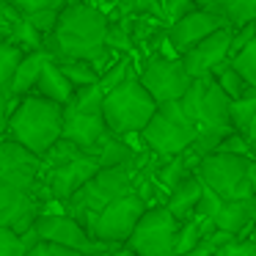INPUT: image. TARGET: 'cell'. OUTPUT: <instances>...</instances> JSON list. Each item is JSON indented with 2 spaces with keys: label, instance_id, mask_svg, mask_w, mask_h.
Listing matches in <instances>:
<instances>
[{
  "label": "cell",
  "instance_id": "34",
  "mask_svg": "<svg viewBox=\"0 0 256 256\" xmlns=\"http://www.w3.org/2000/svg\"><path fill=\"white\" fill-rule=\"evenodd\" d=\"M220 204H223V198L215 193L212 188H201V198H198V204H196V212L193 215L196 218H206V220H212V218L218 215V210H220Z\"/></svg>",
  "mask_w": 256,
  "mask_h": 256
},
{
  "label": "cell",
  "instance_id": "27",
  "mask_svg": "<svg viewBox=\"0 0 256 256\" xmlns=\"http://www.w3.org/2000/svg\"><path fill=\"white\" fill-rule=\"evenodd\" d=\"M25 50L17 44H12V42L0 39V88L8 91V83H12L14 72H17L20 61H22Z\"/></svg>",
  "mask_w": 256,
  "mask_h": 256
},
{
  "label": "cell",
  "instance_id": "43",
  "mask_svg": "<svg viewBox=\"0 0 256 256\" xmlns=\"http://www.w3.org/2000/svg\"><path fill=\"white\" fill-rule=\"evenodd\" d=\"M8 102H12L8 91L0 88V132H3V130H6V124H8Z\"/></svg>",
  "mask_w": 256,
  "mask_h": 256
},
{
  "label": "cell",
  "instance_id": "11",
  "mask_svg": "<svg viewBox=\"0 0 256 256\" xmlns=\"http://www.w3.org/2000/svg\"><path fill=\"white\" fill-rule=\"evenodd\" d=\"M34 228L39 232V240H50V242L66 245V248H74L86 256H100L105 250L116 248L113 242L94 240L83 228V223L72 215H36Z\"/></svg>",
  "mask_w": 256,
  "mask_h": 256
},
{
  "label": "cell",
  "instance_id": "31",
  "mask_svg": "<svg viewBox=\"0 0 256 256\" xmlns=\"http://www.w3.org/2000/svg\"><path fill=\"white\" fill-rule=\"evenodd\" d=\"M201 240V223L198 218H188V220L182 223V226L176 228V240H174V256H184L190 248H193L196 242Z\"/></svg>",
  "mask_w": 256,
  "mask_h": 256
},
{
  "label": "cell",
  "instance_id": "8",
  "mask_svg": "<svg viewBox=\"0 0 256 256\" xmlns=\"http://www.w3.org/2000/svg\"><path fill=\"white\" fill-rule=\"evenodd\" d=\"M196 176L212 188L220 198H245L256 196L248 182V157L232 152H210L196 162Z\"/></svg>",
  "mask_w": 256,
  "mask_h": 256
},
{
  "label": "cell",
  "instance_id": "24",
  "mask_svg": "<svg viewBox=\"0 0 256 256\" xmlns=\"http://www.w3.org/2000/svg\"><path fill=\"white\" fill-rule=\"evenodd\" d=\"M210 78L215 80L218 86H220V91L228 96V100H237V96H242L245 91L250 88L248 80L242 78V72H240V69L234 66L232 61H228V58H226V61H220L215 69H212Z\"/></svg>",
  "mask_w": 256,
  "mask_h": 256
},
{
  "label": "cell",
  "instance_id": "14",
  "mask_svg": "<svg viewBox=\"0 0 256 256\" xmlns=\"http://www.w3.org/2000/svg\"><path fill=\"white\" fill-rule=\"evenodd\" d=\"M232 34L234 25H223V28L212 30L210 36H204L201 42H196L190 50L182 52V66L190 78H210V72L218 66L220 61L228 58L232 50Z\"/></svg>",
  "mask_w": 256,
  "mask_h": 256
},
{
  "label": "cell",
  "instance_id": "4",
  "mask_svg": "<svg viewBox=\"0 0 256 256\" xmlns=\"http://www.w3.org/2000/svg\"><path fill=\"white\" fill-rule=\"evenodd\" d=\"M130 190H132V162L102 166L66 204H72V218H78L83 223V228L88 232L96 212H102L113 198L130 193Z\"/></svg>",
  "mask_w": 256,
  "mask_h": 256
},
{
  "label": "cell",
  "instance_id": "30",
  "mask_svg": "<svg viewBox=\"0 0 256 256\" xmlns=\"http://www.w3.org/2000/svg\"><path fill=\"white\" fill-rule=\"evenodd\" d=\"M232 240H234V234H232V232H223V228H218V226H215L212 232L201 234V240H198V242H196L184 256H215V250L220 248V245L232 242Z\"/></svg>",
  "mask_w": 256,
  "mask_h": 256
},
{
  "label": "cell",
  "instance_id": "26",
  "mask_svg": "<svg viewBox=\"0 0 256 256\" xmlns=\"http://www.w3.org/2000/svg\"><path fill=\"white\" fill-rule=\"evenodd\" d=\"M3 39L12 42V44H17V47H22L25 52L44 47V34H39V30H36L34 25H30L28 20H25V14H22V20H20V22H14V25H12V30H8V34L3 36Z\"/></svg>",
  "mask_w": 256,
  "mask_h": 256
},
{
  "label": "cell",
  "instance_id": "19",
  "mask_svg": "<svg viewBox=\"0 0 256 256\" xmlns=\"http://www.w3.org/2000/svg\"><path fill=\"white\" fill-rule=\"evenodd\" d=\"M201 188H204V182H201L196 174H184V176L171 188V196H168V201H166L168 212H171L176 220L193 218L196 204H198V198H201Z\"/></svg>",
  "mask_w": 256,
  "mask_h": 256
},
{
  "label": "cell",
  "instance_id": "9",
  "mask_svg": "<svg viewBox=\"0 0 256 256\" xmlns=\"http://www.w3.org/2000/svg\"><path fill=\"white\" fill-rule=\"evenodd\" d=\"M176 228L179 220L168 212V206H146L124 245L132 248L138 256H174Z\"/></svg>",
  "mask_w": 256,
  "mask_h": 256
},
{
  "label": "cell",
  "instance_id": "22",
  "mask_svg": "<svg viewBox=\"0 0 256 256\" xmlns=\"http://www.w3.org/2000/svg\"><path fill=\"white\" fill-rule=\"evenodd\" d=\"M88 154L94 157L100 166H122V162H132L135 152L130 149V144L122 138V135L105 132L94 146L88 149Z\"/></svg>",
  "mask_w": 256,
  "mask_h": 256
},
{
  "label": "cell",
  "instance_id": "44",
  "mask_svg": "<svg viewBox=\"0 0 256 256\" xmlns=\"http://www.w3.org/2000/svg\"><path fill=\"white\" fill-rule=\"evenodd\" d=\"M100 256H138L132 248H127V245H116V248H110V250H105V254H100Z\"/></svg>",
  "mask_w": 256,
  "mask_h": 256
},
{
  "label": "cell",
  "instance_id": "29",
  "mask_svg": "<svg viewBox=\"0 0 256 256\" xmlns=\"http://www.w3.org/2000/svg\"><path fill=\"white\" fill-rule=\"evenodd\" d=\"M228 61L242 72V78L248 80V86H254V88H256V34L250 36V39L245 42V44L240 47Z\"/></svg>",
  "mask_w": 256,
  "mask_h": 256
},
{
  "label": "cell",
  "instance_id": "10",
  "mask_svg": "<svg viewBox=\"0 0 256 256\" xmlns=\"http://www.w3.org/2000/svg\"><path fill=\"white\" fill-rule=\"evenodd\" d=\"M146 212V201L140 193L130 190V193L113 198L102 212H96V218L91 220L88 234L94 240H105V242L122 245L124 240L132 234L135 223L140 220V215Z\"/></svg>",
  "mask_w": 256,
  "mask_h": 256
},
{
  "label": "cell",
  "instance_id": "18",
  "mask_svg": "<svg viewBox=\"0 0 256 256\" xmlns=\"http://www.w3.org/2000/svg\"><path fill=\"white\" fill-rule=\"evenodd\" d=\"M218 228L232 232L234 237H242L250 228V223H256V196H245V198H223L218 215L212 218Z\"/></svg>",
  "mask_w": 256,
  "mask_h": 256
},
{
  "label": "cell",
  "instance_id": "45",
  "mask_svg": "<svg viewBox=\"0 0 256 256\" xmlns=\"http://www.w3.org/2000/svg\"><path fill=\"white\" fill-rule=\"evenodd\" d=\"M218 3H220V0H218Z\"/></svg>",
  "mask_w": 256,
  "mask_h": 256
},
{
  "label": "cell",
  "instance_id": "20",
  "mask_svg": "<svg viewBox=\"0 0 256 256\" xmlns=\"http://www.w3.org/2000/svg\"><path fill=\"white\" fill-rule=\"evenodd\" d=\"M50 56L52 52H47L44 47L25 52L22 61H20V66H17V72H14V78H12V83H8V96H12V100H20V96H25L28 91H34L42 66H44V61Z\"/></svg>",
  "mask_w": 256,
  "mask_h": 256
},
{
  "label": "cell",
  "instance_id": "40",
  "mask_svg": "<svg viewBox=\"0 0 256 256\" xmlns=\"http://www.w3.org/2000/svg\"><path fill=\"white\" fill-rule=\"evenodd\" d=\"M22 20V12H20L17 6H14L12 0H0V39L12 30L14 22H20Z\"/></svg>",
  "mask_w": 256,
  "mask_h": 256
},
{
  "label": "cell",
  "instance_id": "2",
  "mask_svg": "<svg viewBox=\"0 0 256 256\" xmlns=\"http://www.w3.org/2000/svg\"><path fill=\"white\" fill-rule=\"evenodd\" d=\"M64 127V105L47 96H20L14 113L8 116L6 132L8 138L20 140L36 154H44L58 138Z\"/></svg>",
  "mask_w": 256,
  "mask_h": 256
},
{
  "label": "cell",
  "instance_id": "33",
  "mask_svg": "<svg viewBox=\"0 0 256 256\" xmlns=\"http://www.w3.org/2000/svg\"><path fill=\"white\" fill-rule=\"evenodd\" d=\"M58 12H61V8H36V12L25 14V20H28L39 34L50 36L52 28H56V22H58Z\"/></svg>",
  "mask_w": 256,
  "mask_h": 256
},
{
  "label": "cell",
  "instance_id": "38",
  "mask_svg": "<svg viewBox=\"0 0 256 256\" xmlns=\"http://www.w3.org/2000/svg\"><path fill=\"white\" fill-rule=\"evenodd\" d=\"M184 174H190V171H188V162H184L182 154H176V160H171V162H168V166L160 171V182L166 184L168 190H171L174 184H176L179 179L184 176Z\"/></svg>",
  "mask_w": 256,
  "mask_h": 256
},
{
  "label": "cell",
  "instance_id": "28",
  "mask_svg": "<svg viewBox=\"0 0 256 256\" xmlns=\"http://www.w3.org/2000/svg\"><path fill=\"white\" fill-rule=\"evenodd\" d=\"M220 8L228 25H234V28L256 22V0H220Z\"/></svg>",
  "mask_w": 256,
  "mask_h": 256
},
{
  "label": "cell",
  "instance_id": "37",
  "mask_svg": "<svg viewBox=\"0 0 256 256\" xmlns=\"http://www.w3.org/2000/svg\"><path fill=\"white\" fill-rule=\"evenodd\" d=\"M218 152H232V154H245V157H250V144H248V138H245L242 132H228V135H223L220 138V144H218Z\"/></svg>",
  "mask_w": 256,
  "mask_h": 256
},
{
  "label": "cell",
  "instance_id": "15",
  "mask_svg": "<svg viewBox=\"0 0 256 256\" xmlns=\"http://www.w3.org/2000/svg\"><path fill=\"white\" fill-rule=\"evenodd\" d=\"M100 168L102 166L86 149L78 152L74 157H69V160H64V162H56V166H50V182H47L50 184V193L58 201H69Z\"/></svg>",
  "mask_w": 256,
  "mask_h": 256
},
{
  "label": "cell",
  "instance_id": "6",
  "mask_svg": "<svg viewBox=\"0 0 256 256\" xmlns=\"http://www.w3.org/2000/svg\"><path fill=\"white\" fill-rule=\"evenodd\" d=\"M146 146L154 149L162 157H176L182 152H188V146L196 140L198 127L188 118V113L182 110V102L171 100L157 105L154 116L146 122V127L140 130Z\"/></svg>",
  "mask_w": 256,
  "mask_h": 256
},
{
  "label": "cell",
  "instance_id": "16",
  "mask_svg": "<svg viewBox=\"0 0 256 256\" xmlns=\"http://www.w3.org/2000/svg\"><path fill=\"white\" fill-rule=\"evenodd\" d=\"M223 25H228V20L223 17L220 12H206V8H198L196 6L193 12H188L182 20H176V22L171 25V44L176 47L179 52L190 50V47L196 44V42H201L204 36H210L212 30L223 28Z\"/></svg>",
  "mask_w": 256,
  "mask_h": 256
},
{
  "label": "cell",
  "instance_id": "41",
  "mask_svg": "<svg viewBox=\"0 0 256 256\" xmlns=\"http://www.w3.org/2000/svg\"><path fill=\"white\" fill-rule=\"evenodd\" d=\"M105 47H108V50H127L130 42H127V34H124V28H118V25H110V22H108Z\"/></svg>",
  "mask_w": 256,
  "mask_h": 256
},
{
  "label": "cell",
  "instance_id": "7",
  "mask_svg": "<svg viewBox=\"0 0 256 256\" xmlns=\"http://www.w3.org/2000/svg\"><path fill=\"white\" fill-rule=\"evenodd\" d=\"M182 110L198 127V132H232L228 122V96L212 78H196L182 94Z\"/></svg>",
  "mask_w": 256,
  "mask_h": 256
},
{
  "label": "cell",
  "instance_id": "25",
  "mask_svg": "<svg viewBox=\"0 0 256 256\" xmlns=\"http://www.w3.org/2000/svg\"><path fill=\"white\" fill-rule=\"evenodd\" d=\"M254 113H256V88L250 86L242 96H237V100L228 102V122H232L234 132H242L245 135V130H248Z\"/></svg>",
  "mask_w": 256,
  "mask_h": 256
},
{
  "label": "cell",
  "instance_id": "42",
  "mask_svg": "<svg viewBox=\"0 0 256 256\" xmlns=\"http://www.w3.org/2000/svg\"><path fill=\"white\" fill-rule=\"evenodd\" d=\"M12 3L22 14H28V12H36V8H61L66 0H12Z\"/></svg>",
  "mask_w": 256,
  "mask_h": 256
},
{
  "label": "cell",
  "instance_id": "23",
  "mask_svg": "<svg viewBox=\"0 0 256 256\" xmlns=\"http://www.w3.org/2000/svg\"><path fill=\"white\" fill-rule=\"evenodd\" d=\"M52 58H56V64L61 66V72L66 74V80L74 88L100 83V69L86 58H66V56H52Z\"/></svg>",
  "mask_w": 256,
  "mask_h": 256
},
{
  "label": "cell",
  "instance_id": "12",
  "mask_svg": "<svg viewBox=\"0 0 256 256\" xmlns=\"http://www.w3.org/2000/svg\"><path fill=\"white\" fill-rule=\"evenodd\" d=\"M138 80L154 96L157 105L171 102V100H182V94L193 83V78L184 72L182 61H174V58H149L144 64V72H140Z\"/></svg>",
  "mask_w": 256,
  "mask_h": 256
},
{
  "label": "cell",
  "instance_id": "3",
  "mask_svg": "<svg viewBox=\"0 0 256 256\" xmlns=\"http://www.w3.org/2000/svg\"><path fill=\"white\" fill-rule=\"evenodd\" d=\"M154 110H157L154 96L132 74H127L122 83L108 88L105 96H102V116H105L108 130L113 135H122V138L140 132L146 127V122L154 116Z\"/></svg>",
  "mask_w": 256,
  "mask_h": 256
},
{
  "label": "cell",
  "instance_id": "21",
  "mask_svg": "<svg viewBox=\"0 0 256 256\" xmlns=\"http://www.w3.org/2000/svg\"><path fill=\"white\" fill-rule=\"evenodd\" d=\"M34 88H36V94L47 96V100L58 102V105H66V102L72 100V94H74V86L66 80V74L61 72V66L56 64L52 56L44 61V66H42L39 80H36Z\"/></svg>",
  "mask_w": 256,
  "mask_h": 256
},
{
  "label": "cell",
  "instance_id": "32",
  "mask_svg": "<svg viewBox=\"0 0 256 256\" xmlns=\"http://www.w3.org/2000/svg\"><path fill=\"white\" fill-rule=\"evenodd\" d=\"M25 254H28V245H25L22 234L8 226H0V256H25Z\"/></svg>",
  "mask_w": 256,
  "mask_h": 256
},
{
  "label": "cell",
  "instance_id": "5",
  "mask_svg": "<svg viewBox=\"0 0 256 256\" xmlns=\"http://www.w3.org/2000/svg\"><path fill=\"white\" fill-rule=\"evenodd\" d=\"M102 96H105V91L100 88V83L74 88L72 100L64 105L61 138L72 140L74 146L88 152L102 135L110 132L105 124V116H102Z\"/></svg>",
  "mask_w": 256,
  "mask_h": 256
},
{
  "label": "cell",
  "instance_id": "13",
  "mask_svg": "<svg viewBox=\"0 0 256 256\" xmlns=\"http://www.w3.org/2000/svg\"><path fill=\"white\" fill-rule=\"evenodd\" d=\"M39 174H42V154L30 152L28 146H22L14 138L0 140V179L3 182L34 193Z\"/></svg>",
  "mask_w": 256,
  "mask_h": 256
},
{
  "label": "cell",
  "instance_id": "35",
  "mask_svg": "<svg viewBox=\"0 0 256 256\" xmlns=\"http://www.w3.org/2000/svg\"><path fill=\"white\" fill-rule=\"evenodd\" d=\"M196 8V0H160V17L168 25H174L176 20H182L188 12Z\"/></svg>",
  "mask_w": 256,
  "mask_h": 256
},
{
  "label": "cell",
  "instance_id": "36",
  "mask_svg": "<svg viewBox=\"0 0 256 256\" xmlns=\"http://www.w3.org/2000/svg\"><path fill=\"white\" fill-rule=\"evenodd\" d=\"M25 256H86L74 248H66V245H58V242H50V240H39L36 245H30Z\"/></svg>",
  "mask_w": 256,
  "mask_h": 256
},
{
  "label": "cell",
  "instance_id": "39",
  "mask_svg": "<svg viewBox=\"0 0 256 256\" xmlns=\"http://www.w3.org/2000/svg\"><path fill=\"white\" fill-rule=\"evenodd\" d=\"M215 256H256V245L250 240H242V237H234L232 242L220 245L215 250Z\"/></svg>",
  "mask_w": 256,
  "mask_h": 256
},
{
  "label": "cell",
  "instance_id": "17",
  "mask_svg": "<svg viewBox=\"0 0 256 256\" xmlns=\"http://www.w3.org/2000/svg\"><path fill=\"white\" fill-rule=\"evenodd\" d=\"M36 215H39V206H36L34 193L0 179V226H8L22 234L25 228L34 226Z\"/></svg>",
  "mask_w": 256,
  "mask_h": 256
},
{
  "label": "cell",
  "instance_id": "1",
  "mask_svg": "<svg viewBox=\"0 0 256 256\" xmlns=\"http://www.w3.org/2000/svg\"><path fill=\"white\" fill-rule=\"evenodd\" d=\"M108 17L86 3H64L58 12V22L52 28V56L66 58H86L96 66L105 61L108 47Z\"/></svg>",
  "mask_w": 256,
  "mask_h": 256
}]
</instances>
